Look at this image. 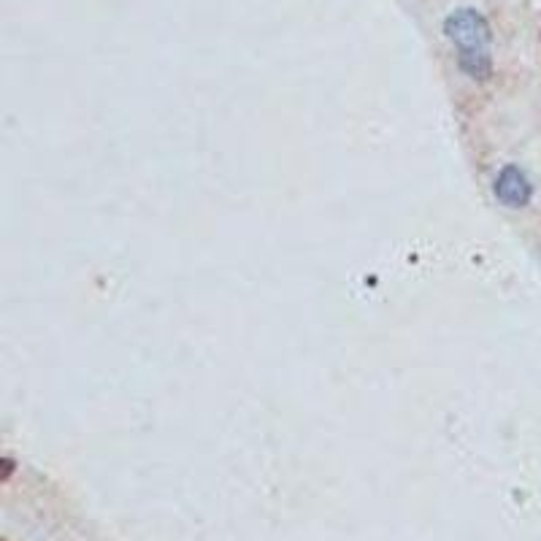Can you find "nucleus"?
Returning <instances> with one entry per match:
<instances>
[{
	"instance_id": "f03ea898",
	"label": "nucleus",
	"mask_w": 541,
	"mask_h": 541,
	"mask_svg": "<svg viewBox=\"0 0 541 541\" xmlns=\"http://www.w3.org/2000/svg\"><path fill=\"white\" fill-rule=\"evenodd\" d=\"M533 195V187L528 182V176L517 166H506L496 179V198L509 209H523L528 206Z\"/></svg>"
},
{
	"instance_id": "7ed1b4c3",
	"label": "nucleus",
	"mask_w": 541,
	"mask_h": 541,
	"mask_svg": "<svg viewBox=\"0 0 541 541\" xmlns=\"http://www.w3.org/2000/svg\"><path fill=\"white\" fill-rule=\"evenodd\" d=\"M460 71L474 79V82H487L493 76V57L490 52H458Z\"/></svg>"
},
{
	"instance_id": "f257e3e1",
	"label": "nucleus",
	"mask_w": 541,
	"mask_h": 541,
	"mask_svg": "<svg viewBox=\"0 0 541 541\" xmlns=\"http://www.w3.org/2000/svg\"><path fill=\"white\" fill-rule=\"evenodd\" d=\"M444 36L458 52H490V25L477 9H458L444 19Z\"/></svg>"
}]
</instances>
